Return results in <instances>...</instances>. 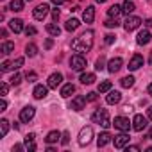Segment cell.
Masks as SVG:
<instances>
[{"mask_svg":"<svg viewBox=\"0 0 152 152\" xmlns=\"http://www.w3.org/2000/svg\"><path fill=\"white\" fill-rule=\"evenodd\" d=\"M7 131H9V120H6V118H2L0 120V136H6L7 134Z\"/></svg>","mask_w":152,"mask_h":152,"instance_id":"obj_29","label":"cell"},{"mask_svg":"<svg viewBox=\"0 0 152 152\" xmlns=\"http://www.w3.org/2000/svg\"><path fill=\"white\" fill-rule=\"evenodd\" d=\"M23 31H25V34H27V36H34V34H36V27H32V25L25 27Z\"/></svg>","mask_w":152,"mask_h":152,"instance_id":"obj_41","label":"cell"},{"mask_svg":"<svg viewBox=\"0 0 152 152\" xmlns=\"http://www.w3.org/2000/svg\"><path fill=\"white\" fill-rule=\"evenodd\" d=\"M91 138H93V129L88 125V127H83L81 129V132H79V145L81 147H84V145H88L90 141H91Z\"/></svg>","mask_w":152,"mask_h":152,"instance_id":"obj_4","label":"cell"},{"mask_svg":"<svg viewBox=\"0 0 152 152\" xmlns=\"http://www.w3.org/2000/svg\"><path fill=\"white\" fill-rule=\"evenodd\" d=\"M147 118H150V120H152V106H150V107H148V111H147Z\"/></svg>","mask_w":152,"mask_h":152,"instance_id":"obj_53","label":"cell"},{"mask_svg":"<svg viewBox=\"0 0 152 152\" xmlns=\"http://www.w3.org/2000/svg\"><path fill=\"white\" fill-rule=\"evenodd\" d=\"M79 81H81L83 84H93V83L97 81V77H95V73H83Z\"/></svg>","mask_w":152,"mask_h":152,"instance_id":"obj_27","label":"cell"},{"mask_svg":"<svg viewBox=\"0 0 152 152\" xmlns=\"http://www.w3.org/2000/svg\"><path fill=\"white\" fill-rule=\"evenodd\" d=\"M147 2H150V4H152V0H147Z\"/></svg>","mask_w":152,"mask_h":152,"instance_id":"obj_58","label":"cell"},{"mask_svg":"<svg viewBox=\"0 0 152 152\" xmlns=\"http://www.w3.org/2000/svg\"><path fill=\"white\" fill-rule=\"evenodd\" d=\"M25 148H27L29 152H34V150H36V143H34V141H29V143H25Z\"/></svg>","mask_w":152,"mask_h":152,"instance_id":"obj_44","label":"cell"},{"mask_svg":"<svg viewBox=\"0 0 152 152\" xmlns=\"http://www.w3.org/2000/svg\"><path fill=\"white\" fill-rule=\"evenodd\" d=\"M147 91H148V95H150V97H152V83H150V84H148V88H147Z\"/></svg>","mask_w":152,"mask_h":152,"instance_id":"obj_54","label":"cell"},{"mask_svg":"<svg viewBox=\"0 0 152 152\" xmlns=\"http://www.w3.org/2000/svg\"><path fill=\"white\" fill-rule=\"evenodd\" d=\"M141 25V18H138V16H127V20L124 22V29L127 31V32H131V31H136L138 27Z\"/></svg>","mask_w":152,"mask_h":152,"instance_id":"obj_6","label":"cell"},{"mask_svg":"<svg viewBox=\"0 0 152 152\" xmlns=\"http://www.w3.org/2000/svg\"><path fill=\"white\" fill-rule=\"evenodd\" d=\"M145 27H152V18H147L145 20Z\"/></svg>","mask_w":152,"mask_h":152,"instance_id":"obj_52","label":"cell"},{"mask_svg":"<svg viewBox=\"0 0 152 152\" xmlns=\"http://www.w3.org/2000/svg\"><path fill=\"white\" fill-rule=\"evenodd\" d=\"M9 83H11L13 86H18V84L22 83V75H20V73H15V75H13V77L9 79Z\"/></svg>","mask_w":152,"mask_h":152,"instance_id":"obj_35","label":"cell"},{"mask_svg":"<svg viewBox=\"0 0 152 152\" xmlns=\"http://www.w3.org/2000/svg\"><path fill=\"white\" fill-rule=\"evenodd\" d=\"M20 66H23V57H16L13 61V70H18Z\"/></svg>","mask_w":152,"mask_h":152,"instance_id":"obj_38","label":"cell"},{"mask_svg":"<svg viewBox=\"0 0 152 152\" xmlns=\"http://www.w3.org/2000/svg\"><path fill=\"white\" fill-rule=\"evenodd\" d=\"M61 83H63V73L56 72V73H52L50 77H48V81H47V86H48V88H52V90H56V88H57Z\"/></svg>","mask_w":152,"mask_h":152,"instance_id":"obj_10","label":"cell"},{"mask_svg":"<svg viewBox=\"0 0 152 152\" xmlns=\"http://www.w3.org/2000/svg\"><path fill=\"white\" fill-rule=\"evenodd\" d=\"M13 50H15V43H11V41H4V43H2V47H0V52H2L4 56L11 54Z\"/></svg>","mask_w":152,"mask_h":152,"instance_id":"obj_28","label":"cell"},{"mask_svg":"<svg viewBox=\"0 0 152 152\" xmlns=\"http://www.w3.org/2000/svg\"><path fill=\"white\" fill-rule=\"evenodd\" d=\"M86 102H88L86 97L77 95V97H73V100H72V104H70V109H72V111H81V109H84Z\"/></svg>","mask_w":152,"mask_h":152,"instance_id":"obj_8","label":"cell"},{"mask_svg":"<svg viewBox=\"0 0 152 152\" xmlns=\"http://www.w3.org/2000/svg\"><path fill=\"white\" fill-rule=\"evenodd\" d=\"M148 140H152V127H150V131H148V136H147Z\"/></svg>","mask_w":152,"mask_h":152,"instance_id":"obj_55","label":"cell"},{"mask_svg":"<svg viewBox=\"0 0 152 152\" xmlns=\"http://www.w3.org/2000/svg\"><path fill=\"white\" fill-rule=\"evenodd\" d=\"M25 79H27L29 83H34V81L38 79V75H36V72H27V75H25Z\"/></svg>","mask_w":152,"mask_h":152,"instance_id":"obj_39","label":"cell"},{"mask_svg":"<svg viewBox=\"0 0 152 152\" xmlns=\"http://www.w3.org/2000/svg\"><path fill=\"white\" fill-rule=\"evenodd\" d=\"M57 18H59V9H52V20L57 22Z\"/></svg>","mask_w":152,"mask_h":152,"instance_id":"obj_47","label":"cell"},{"mask_svg":"<svg viewBox=\"0 0 152 152\" xmlns=\"http://www.w3.org/2000/svg\"><path fill=\"white\" fill-rule=\"evenodd\" d=\"M125 150H127V152H140V147H138V145H127Z\"/></svg>","mask_w":152,"mask_h":152,"instance_id":"obj_45","label":"cell"},{"mask_svg":"<svg viewBox=\"0 0 152 152\" xmlns=\"http://www.w3.org/2000/svg\"><path fill=\"white\" fill-rule=\"evenodd\" d=\"M7 109V102L4 100V97H2V102H0V111H6Z\"/></svg>","mask_w":152,"mask_h":152,"instance_id":"obj_49","label":"cell"},{"mask_svg":"<svg viewBox=\"0 0 152 152\" xmlns=\"http://www.w3.org/2000/svg\"><path fill=\"white\" fill-rule=\"evenodd\" d=\"M7 91H9V84L7 83H2V84H0V93H2V97H6Z\"/></svg>","mask_w":152,"mask_h":152,"instance_id":"obj_40","label":"cell"},{"mask_svg":"<svg viewBox=\"0 0 152 152\" xmlns=\"http://www.w3.org/2000/svg\"><path fill=\"white\" fill-rule=\"evenodd\" d=\"M91 120L95 122V124H99V125H102V127H109V125H113L111 124V120H109V113H107V109H104V107H99L93 115H91Z\"/></svg>","mask_w":152,"mask_h":152,"instance_id":"obj_2","label":"cell"},{"mask_svg":"<svg viewBox=\"0 0 152 152\" xmlns=\"http://www.w3.org/2000/svg\"><path fill=\"white\" fill-rule=\"evenodd\" d=\"M81 23H79V20L77 18H70L66 23H64V29L68 31V32H73V31H77V27H79Z\"/></svg>","mask_w":152,"mask_h":152,"instance_id":"obj_23","label":"cell"},{"mask_svg":"<svg viewBox=\"0 0 152 152\" xmlns=\"http://www.w3.org/2000/svg\"><path fill=\"white\" fill-rule=\"evenodd\" d=\"M0 70H2V72H9V70H13V63H11V61H4L2 64H0Z\"/></svg>","mask_w":152,"mask_h":152,"instance_id":"obj_36","label":"cell"},{"mask_svg":"<svg viewBox=\"0 0 152 152\" xmlns=\"http://www.w3.org/2000/svg\"><path fill=\"white\" fill-rule=\"evenodd\" d=\"M47 32H48L50 36H59V34H61V29H59L56 23H48V25H47Z\"/></svg>","mask_w":152,"mask_h":152,"instance_id":"obj_31","label":"cell"},{"mask_svg":"<svg viewBox=\"0 0 152 152\" xmlns=\"http://www.w3.org/2000/svg\"><path fill=\"white\" fill-rule=\"evenodd\" d=\"M61 136H63V134H61L59 131H50V132L47 134V138H45V141H47L48 145H52V143H57Z\"/></svg>","mask_w":152,"mask_h":152,"instance_id":"obj_21","label":"cell"},{"mask_svg":"<svg viewBox=\"0 0 152 152\" xmlns=\"http://www.w3.org/2000/svg\"><path fill=\"white\" fill-rule=\"evenodd\" d=\"M32 95H34V99H38V100H41V99H45V97L48 95V86H43V84H38V86L34 88V91H32Z\"/></svg>","mask_w":152,"mask_h":152,"instance_id":"obj_15","label":"cell"},{"mask_svg":"<svg viewBox=\"0 0 152 152\" xmlns=\"http://www.w3.org/2000/svg\"><path fill=\"white\" fill-rule=\"evenodd\" d=\"M122 64H124V61H122V57H113L109 63H107V70L111 72V73H116L120 68H122Z\"/></svg>","mask_w":152,"mask_h":152,"instance_id":"obj_14","label":"cell"},{"mask_svg":"<svg viewBox=\"0 0 152 152\" xmlns=\"http://www.w3.org/2000/svg\"><path fill=\"white\" fill-rule=\"evenodd\" d=\"M95 68H97V70H104V68H106V57H104V56H100V57L97 59Z\"/></svg>","mask_w":152,"mask_h":152,"instance_id":"obj_34","label":"cell"},{"mask_svg":"<svg viewBox=\"0 0 152 152\" xmlns=\"http://www.w3.org/2000/svg\"><path fill=\"white\" fill-rule=\"evenodd\" d=\"M134 9H136V6H134V2H131V0H125L124 2V6H122V11L129 16V15H132L134 13Z\"/></svg>","mask_w":152,"mask_h":152,"instance_id":"obj_26","label":"cell"},{"mask_svg":"<svg viewBox=\"0 0 152 152\" xmlns=\"http://www.w3.org/2000/svg\"><path fill=\"white\" fill-rule=\"evenodd\" d=\"M104 25H106V27H109V29H113V27H118L120 23L116 22V18H115V20H113V18H109V20H106V22H104Z\"/></svg>","mask_w":152,"mask_h":152,"instance_id":"obj_37","label":"cell"},{"mask_svg":"<svg viewBox=\"0 0 152 152\" xmlns=\"http://www.w3.org/2000/svg\"><path fill=\"white\" fill-rule=\"evenodd\" d=\"M145 127H147V118H145L143 115H136V116L132 118V129L138 131V132H141Z\"/></svg>","mask_w":152,"mask_h":152,"instance_id":"obj_9","label":"cell"},{"mask_svg":"<svg viewBox=\"0 0 152 152\" xmlns=\"http://www.w3.org/2000/svg\"><path fill=\"white\" fill-rule=\"evenodd\" d=\"M75 93V86L72 84V83H68V84H64L63 88H61V97L63 99H68V97H72Z\"/></svg>","mask_w":152,"mask_h":152,"instance_id":"obj_20","label":"cell"},{"mask_svg":"<svg viewBox=\"0 0 152 152\" xmlns=\"http://www.w3.org/2000/svg\"><path fill=\"white\" fill-rule=\"evenodd\" d=\"M48 9H50V7H48V4H39V6L34 9V13H32V15H34V18H36V20H43V18L48 15Z\"/></svg>","mask_w":152,"mask_h":152,"instance_id":"obj_13","label":"cell"},{"mask_svg":"<svg viewBox=\"0 0 152 152\" xmlns=\"http://www.w3.org/2000/svg\"><path fill=\"white\" fill-rule=\"evenodd\" d=\"M113 125H115L118 131L127 132V131L132 127V122H129V118H125V116H116V118L113 120Z\"/></svg>","mask_w":152,"mask_h":152,"instance_id":"obj_5","label":"cell"},{"mask_svg":"<svg viewBox=\"0 0 152 152\" xmlns=\"http://www.w3.org/2000/svg\"><path fill=\"white\" fill-rule=\"evenodd\" d=\"M113 143H115V148H125V147L129 145V134H125V132H122V134H118V136H115V140H113Z\"/></svg>","mask_w":152,"mask_h":152,"instance_id":"obj_11","label":"cell"},{"mask_svg":"<svg viewBox=\"0 0 152 152\" xmlns=\"http://www.w3.org/2000/svg\"><path fill=\"white\" fill-rule=\"evenodd\" d=\"M120 100H122V93H120V91H111V90H109V93H107V97H106V102L111 104V106H115V104H118Z\"/></svg>","mask_w":152,"mask_h":152,"instance_id":"obj_16","label":"cell"},{"mask_svg":"<svg viewBox=\"0 0 152 152\" xmlns=\"http://www.w3.org/2000/svg\"><path fill=\"white\" fill-rule=\"evenodd\" d=\"M66 0H52V4H56V6H61V4H64Z\"/></svg>","mask_w":152,"mask_h":152,"instance_id":"obj_51","label":"cell"},{"mask_svg":"<svg viewBox=\"0 0 152 152\" xmlns=\"http://www.w3.org/2000/svg\"><path fill=\"white\" fill-rule=\"evenodd\" d=\"M70 68L75 72H83L86 68V57L83 54H73L70 57Z\"/></svg>","mask_w":152,"mask_h":152,"instance_id":"obj_3","label":"cell"},{"mask_svg":"<svg viewBox=\"0 0 152 152\" xmlns=\"http://www.w3.org/2000/svg\"><path fill=\"white\" fill-rule=\"evenodd\" d=\"M148 61H150V63H152V52H150V59H148Z\"/></svg>","mask_w":152,"mask_h":152,"instance_id":"obj_57","label":"cell"},{"mask_svg":"<svg viewBox=\"0 0 152 152\" xmlns=\"http://www.w3.org/2000/svg\"><path fill=\"white\" fill-rule=\"evenodd\" d=\"M83 20H84L86 23H91V22L95 20V7H93V6H88V7L84 9V13H83Z\"/></svg>","mask_w":152,"mask_h":152,"instance_id":"obj_17","label":"cell"},{"mask_svg":"<svg viewBox=\"0 0 152 152\" xmlns=\"http://www.w3.org/2000/svg\"><path fill=\"white\" fill-rule=\"evenodd\" d=\"M150 39H152V36H150L148 31H141V32L136 36V43H138V45H147Z\"/></svg>","mask_w":152,"mask_h":152,"instance_id":"obj_19","label":"cell"},{"mask_svg":"<svg viewBox=\"0 0 152 152\" xmlns=\"http://www.w3.org/2000/svg\"><path fill=\"white\" fill-rule=\"evenodd\" d=\"M97 2H99V4H104V2H106V0H97Z\"/></svg>","mask_w":152,"mask_h":152,"instance_id":"obj_56","label":"cell"},{"mask_svg":"<svg viewBox=\"0 0 152 152\" xmlns=\"http://www.w3.org/2000/svg\"><path fill=\"white\" fill-rule=\"evenodd\" d=\"M34 115H36V109H34L32 106H25V107L20 111V120H22L23 124H27V122H31V120L34 118Z\"/></svg>","mask_w":152,"mask_h":152,"instance_id":"obj_7","label":"cell"},{"mask_svg":"<svg viewBox=\"0 0 152 152\" xmlns=\"http://www.w3.org/2000/svg\"><path fill=\"white\" fill-rule=\"evenodd\" d=\"M9 29H11L13 32H16V34H18V32H22V31H23V22H22L20 18H13V20L9 22Z\"/></svg>","mask_w":152,"mask_h":152,"instance_id":"obj_18","label":"cell"},{"mask_svg":"<svg viewBox=\"0 0 152 152\" xmlns=\"http://www.w3.org/2000/svg\"><path fill=\"white\" fill-rule=\"evenodd\" d=\"M120 84H122V88H132L134 86V77L132 75H127V77H124L120 81Z\"/></svg>","mask_w":152,"mask_h":152,"instance_id":"obj_30","label":"cell"},{"mask_svg":"<svg viewBox=\"0 0 152 152\" xmlns=\"http://www.w3.org/2000/svg\"><path fill=\"white\" fill-rule=\"evenodd\" d=\"M109 141H111V134H109V132H100V134H99V140H97V145H99V148H100V147H106Z\"/></svg>","mask_w":152,"mask_h":152,"instance_id":"obj_22","label":"cell"},{"mask_svg":"<svg viewBox=\"0 0 152 152\" xmlns=\"http://www.w3.org/2000/svg\"><path fill=\"white\" fill-rule=\"evenodd\" d=\"M34 138H36V134H34V132L27 134V136H25V143H29V141H34Z\"/></svg>","mask_w":152,"mask_h":152,"instance_id":"obj_48","label":"cell"},{"mask_svg":"<svg viewBox=\"0 0 152 152\" xmlns=\"http://www.w3.org/2000/svg\"><path fill=\"white\" fill-rule=\"evenodd\" d=\"M93 31H86L84 34H81L79 38H75L72 41V48L77 52V54H84V52H90L91 47H93Z\"/></svg>","mask_w":152,"mask_h":152,"instance_id":"obj_1","label":"cell"},{"mask_svg":"<svg viewBox=\"0 0 152 152\" xmlns=\"http://www.w3.org/2000/svg\"><path fill=\"white\" fill-rule=\"evenodd\" d=\"M122 13H124V11H122V6H118V4H115V6H111V7L107 9L109 18H118Z\"/></svg>","mask_w":152,"mask_h":152,"instance_id":"obj_24","label":"cell"},{"mask_svg":"<svg viewBox=\"0 0 152 152\" xmlns=\"http://www.w3.org/2000/svg\"><path fill=\"white\" fill-rule=\"evenodd\" d=\"M143 63H145V61H143V56H140V54H134V56H132V59L129 61V66H127V68H129L131 72H134V70L141 68V66H143Z\"/></svg>","mask_w":152,"mask_h":152,"instance_id":"obj_12","label":"cell"},{"mask_svg":"<svg viewBox=\"0 0 152 152\" xmlns=\"http://www.w3.org/2000/svg\"><path fill=\"white\" fill-rule=\"evenodd\" d=\"M111 86H113L111 81H102V83L99 84V91H100V93H107V91L111 90Z\"/></svg>","mask_w":152,"mask_h":152,"instance_id":"obj_33","label":"cell"},{"mask_svg":"<svg viewBox=\"0 0 152 152\" xmlns=\"http://www.w3.org/2000/svg\"><path fill=\"white\" fill-rule=\"evenodd\" d=\"M52 45H54V41H52V38H48V39L45 41V48H50Z\"/></svg>","mask_w":152,"mask_h":152,"instance_id":"obj_50","label":"cell"},{"mask_svg":"<svg viewBox=\"0 0 152 152\" xmlns=\"http://www.w3.org/2000/svg\"><path fill=\"white\" fill-rule=\"evenodd\" d=\"M68 141H70V134H68V132H63V136H61V143H63V145H68Z\"/></svg>","mask_w":152,"mask_h":152,"instance_id":"obj_43","label":"cell"},{"mask_svg":"<svg viewBox=\"0 0 152 152\" xmlns=\"http://www.w3.org/2000/svg\"><path fill=\"white\" fill-rule=\"evenodd\" d=\"M23 2H25V0H11V2H9V9L15 11V13L23 11Z\"/></svg>","mask_w":152,"mask_h":152,"instance_id":"obj_25","label":"cell"},{"mask_svg":"<svg viewBox=\"0 0 152 152\" xmlns=\"http://www.w3.org/2000/svg\"><path fill=\"white\" fill-rule=\"evenodd\" d=\"M115 39H116V36H115V34H107L104 41H106V45H113V43H115Z\"/></svg>","mask_w":152,"mask_h":152,"instance_id":"obj_42","label":"cell"},{"mask_svg":"<svg viewBox=\"0 0 152 152\" xmlns=\"http://www.w3.org/2000/svg\"><path fill=\"white\" fill-rule=\"evenodd\" d=\"M86 100H88V102H95V100H97V93H93V91L88 93V95H86Z\"/></svg>","mask_w":152,"mask_h":152,"instance_id":"obj_46","label":"cell"},{"mask_svg":"<svg viewBox=\"0 0 152 152\" xmlns=\"http://www.w3.org/2000/svg\"><path fill=\"white\" fill-rule=\"evenodd\" d=\"M25 2H31V0H25Z\"/></svg>","mask_w":152,"mask_h":152,"instance_id":"obj_59","label":"cell"},{"mask_svg":"<svg viewBox=\"0 0 152 152\" xmlns=\"http://www.w3.org/2000/svg\"><path fill=\"white\" fill-rule=\"evenodd\" d=\"M25 54H27L29 57H34V56L38 54V47H36L34 43H29V45L25 47Z\"/></svg>","mask_w":152,"mask_h":152,"instance_id":"obj_32","label":"cell"}]
</instances>
